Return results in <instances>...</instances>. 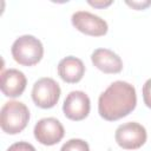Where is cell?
Instances as JSON below:
<instances>
[{
    "label": "cell",
    "instance_id": "1",
    "mask_svg": "<svg viewBox=\"0 0 151 151\" xmlns=\"http://www.w3.org/2000/svg\"><path fill=\"white\" fill-rule=\"evenodd\" d=\"M137 105L136 88L130 83L113 81L98 99V112L109 122L118 120L131 113Z\"/></svg>",
    "mask_w": 151,
    "mask_h": 151
},
{
    "label": "cell",
    "instance_id": "2",
    "mask_svg": "<svg viewBox=\"0 0 151 151\" xmlns=\"http://www.w3.org/2000/svg\"><path fill=\"white\" fill-rule=\"evenodd\" d=\"M29 120L28 107L18 100H9L4 104L0 111V126L8 134L21 132Z\"/></svg>",
    "mask_w": 151,
    "mask_h": 151
},
{
    "label": "cell",
    "instance_id": "3",
    "mask_svg": "<svg viewBox=\"0 0 151 151\" xmlns=\"http://www.w3.org/2000/svg\"><path fill=\"white\" fill-rule=\"evenodd\" d=\"M13 59L22 66H33L38 64L44 55L41 41L29 34L17 38L11 48Z\"/></svg>",
    "mask_w": 151,
    "mask_h": 151
},
{
    "label": "cell",
    "instance_id": "4",
    "mask_svg": "<svg viewBox=\"0 0 151 151\" xmlns=\"http://www.w3.org/2000/svg\"><path fill=\"white\" fill-rule=\"evenodd\" d=\"M60 92V86L54 79L44 77L34 83L32 88V99L37 106L41 109H51L58 103Z\"/></svg>",
    "mask_w": 151,
    "mask_h": 151
},
{
    "label": "cell",
    "instance_id": "5",
    "mask_svg": "<svg viewBox=\"0 0 151 151\" xmlns=\"http://www.w3.org/2000/svg\"><path fill=\"white\" fill-rule=\"evenodd\" d=\"M146 130L136 122H127L119 125L116 130L114 138L117 144L125 150H136L146 142Z\"/></svg>",
    "mask_w": 151,
    "mask_h": 151
},
{
    "label": "cell",
    "instance_id": "6",
    "mask_svg": "<svg viewBox=\"0 0 151 151\" xmlns=\"http://www.w3.org/2000/svg\"><path fill=\"white\" fill-rule=\"evenodd\" d=\"M71 21H72V25L79 32L87 35H92V37L105 35L109 29L107 22L104 19L87 11L74 12L72 14Z\"/></svg>",
    "mask_w": 151,
    "mask_h": 151
},
{
    "label": "cell",
    "instance_id": "7",
    "mask_svg": "<svg viewBox=\"0 0 151 151\" xmlns=\"http://www.w3.org/2000/svg\"><path fill=\"white\" fill-rule=\"evenodd\" d=\"M33 132L35 139L40 144L47 146L59 143L65 134L63 124L53 117H47L38 120Z\"/></svg>",
    "mask_w": 151,
    "mask_h": 151
},
{
    "label": "cell",
    "instance_id": "8",
    "mask_svg": "<svg viewBox=\"0 0 151 151\" xmlns=\"http://www.w3.org/2000/svg\"><path fill=\"white\" fill-rule=\"evenodd\" d=\"M91 109V101L88 96L83 91H72L70 92L63 104L64 114L71 120H83L85 119Z\"/></svg>",
    "mask_w": 151,
    "mask_h": 151
},
{
    "label": "cell",
    "instance_id": "9",
    "mask_svg": "<svg viewBox=\"0 0 151 151\" xmlns=\"http://www.w3.org/2000/svg\"><path fill=\"white\" fill-rule=\"evenodd\" d=\"M27 79L25 74L17 68H8L1 73V92L6 97H19L26 88Z\"/></svg>",
    "mask_w": 151,
    "mask_h": 151
},
{
    "label": "cell",
    "instance_id": "10",
    "mask_svg": "<svg viewBox=\"0 0 151 151\" xmlns=\"http://www.w3.org/2000/svg\"><path fill=\"white\" fill-rule=\"evenodd\" d=\"M92 64L104 73H119L123 70L120 57L109 48H97L91 54Z\"/></svg>",
    "mask_w": 151,
    "mask_h": 151
},
{
    "label": "cell",
    "instance_id": "11",
    "mask_svg": "<svg viewBox=\"0 0 151 151\" xmlns=\"http://www.w3.org/2000/svg\"><path fill=\"white\" fill-rule=\"evenodd\" d=\"M85 73L84 63L73 55L65 57L58 64V74L59 77L68 84H76L81 80Z\"/></svg>",
    "mask_w": 151,
    "mask_h": 151
},
{
    "label": "cell",
    "instance_id": "12",
    "mask_svg": "<svg viewBox=\"0 0 151 151\" xmlns=\"http://www.w3.org/2000/svg\"><path fill=\"white\" fill-rule=\"evenodd\" d=\"M60 151H90V146L85 140L73 138V139L67 140L61 146Z\"/></svg>",
    "mask_w": 151,
    "mask_h": 151
},
{
    "label": "cell",
    "instance_id": "13",
    "mask_svg": "<svg viewBox=\"0 0 151 151\" xmlns=\"http://www.w3.org/2000/svg\"><path fill=\"white\" fill-rule=\"evenodd\" d=\"M7 151H35V147L27 142H17L12 144Z\"/></svg>",
    "mask_w": 151,
    "mask_h": 151
},
{
    "label": "cell",
    "instance_id": "14",
    "mask_svg": "<svg viewBox=\"0 0 151 151\" xmlns=\"http://www.w3.org/2000/svg\"><path fill=\"white\" fill-rule=\"evenodd\" d=\"M143 100L144 104L151 109V78L147 79L143 85Z\"/></svg>",
    "mask_w": 151,
    "mask_h": 151
},
{
    "label": "cell",
    "instance_id": "15",
    "mask_svg": "<svg viewBox=\"0 0 151 151\" xmlns=\"http://www.w3.org/2000/svg\"><path fill=\"white\" fill-rule=\"evenodd\" d=\"M126 5L131 6L134 9H145L146 7L151 6V0H142V1H126Z\"/></svg>",
    "mask_w": 151,
    "mask_h": 151
},
{
    "label": "cell",
    "instance_id": "16",
    "mask_svg": "<svg viewBox=\"0 0 151 151\" xmlns=\"http://www.w3.org/2000/svg\"><path fill=\"white\" fill-rule=\"evenodd\" d=\"M87 2H88V5H91V6H93V7H97V8H104V7L110 6V5L112 4V0H94V1L88 0Z\"/></svg>",
    "mask_w": 151,
    "mask_h": 151
}]
</instances>
